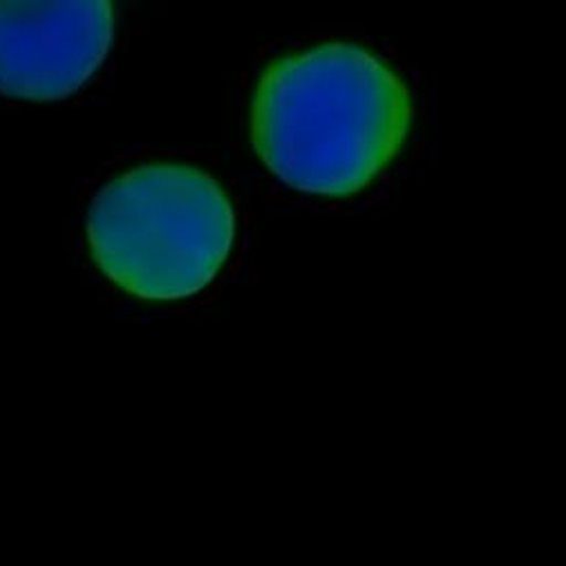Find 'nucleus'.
Listing matches in <instances>:
<instances>
[{
	"label": "nucleus",
	"instance_id": "nucleus-3",
	"mask_svg": "<svg viewBox=\"0 0 566 566\" xmlns=\"http://www.w3.org/2000/svg\"><path fill=\"white\" fill-rule=\"evenodd\" d=\"M108 0H0V92L14 99L70 97L111 52Z\"/></svg>",
	"mask_w": 566,
	"mask_h": 566
},
{
	"label": "nucleus",
	"instance_id": "nucleus-2",
	"mask_svg": "<svg viewBox=\"0 0 566 566\" xmlns=\"http://www.w3.org/2000/svg\"><path fill=\"white\" fill-rule=\"evenodd\" d=\"M235 213L207 172L142 166L113 179L87 218L90 253L117 287L142 301L196 296L224 266Z\"/></svg>",
	"mask_w": 566,
	"mask_h": 566
},
{
	"label": "nucleus",
	"instance_id": "nucleus-1",
	"mask_svg": "<svg viewBox=\"0 0 566 566\" xmlns=\"http://www.w3.org/2000/svg\"><path fill=\"white\" fill-rule=\"evenodd\" d=\"M412 122L401 76L365 48L327 43L260 76L251 135L262 164L296 191L347 198L403 148Z\"/></svg>",
	"mask_w": 566,
	"mask_h": 566
}]
</instances>
